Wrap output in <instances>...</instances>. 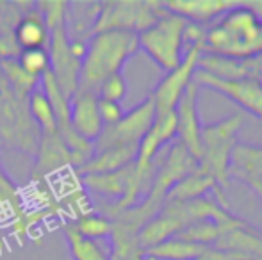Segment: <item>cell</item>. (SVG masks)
I'll list each match as a JSON object with an SVG mask.
<instances>
[{"label":"cell","mask_w":262,"mask_h":260,"mask_svg":"<svg viewBox=\"0 0 262 260\" xmlns=\"http://www.w3.org/2000/svg\"><path fill=\"white\" fill-rule=\"evenodd\" d=\"M209 246H200V244L187 243L179 237H173L157 246L150 248L145 251V258L152 260H196Z\"/></svg>","instance_id":"23"},{"label":"cell","mask_w":262,"mask_h":260,"mask_svg":"<svg viewBox=\"0 0 262 260\" xmlns=\"http://www.w3.org/2000/svg\"><path fill=\"white\" fill-rule=\"evenodd\" d=\"M18 66L29 73L31 77L41 79L43 73L50 69V59H49V50L47 49H31V50H20L18 56L14 57Z\"/></svg>","instance_id":"28"},{"label":"cell","mask_w":262,"mask_h":260,"mask_svg":"<svg viewBox=\"0 0 262 260\" xmlns=\"http://www.w3.org/2000/svg\"><path fill=\"white\" fill-rule=\"evenodd\" d=\"M64 237L70 246V253H72L73 260H111L109 255L98 246L97 241H90L86 237L79 235L70 226V223L64 226Z\"/></svg>","instance_id":"27"},{"label":"cell","mask_w":262,"mask_h":260,"mask_svg":"<svg viewBox=\"0 0 262 260\" xmlns=\"http://www.w3.org/2000/svg\"><path fill=\"white\" fill-rule=\"evenodd\" d=\"M39 13L45 18V23L50 32L49 41V59L50 72L57 80L64 97L72 98L79 89L80 66L82 61L73 54L72 41L66 31V2H39L36 4Z\"/></svg>","instance_id":"3"},{"label":"cell","mask_w":262,"mask_h":260,"mask_svg":"<svg viewBox=\"0 0 262 260\" xmlns=\"http://www.w3.org/2000/svg\"><path fill=\"white\" fill-rule=\"evenodd\" d=\"M138 233V230L125 223L113 221V230L109 235L111 260H145V250L139 244Z\"/></svg>","instance_id":"22"},{"label":"cell","mask_w":262,"mask_h":260,"mask_svg":"<svg viewBox=\"0 0 262 260\" xmlns=\"http://www.w3.org/2000/svg\"><path fill=\"white\" fill-rule=\"evenodd\" d=\"M70 226L79 235L86 237L90 241H98L111 235L113 221L107 216L98 214V212H86V214H80L75 221L70 223Z\"/></svg>","instance_id":"26"},{"label":"cell","mask_w":262,"mask_h":260,"mask_svg":"<svg viewBox=\"0 0 262 260\" xmlns=\"http://www.w3.org/2000/svg\"><path fill=\"white\" fill-rule=\"evenodd\" d=\"M156 120V105L152 98H145L132 111L125 112L123 118L111 127H104L102 134L95 141V153L114 146L139 145Z\"/></svg>","instance_id":"9"},{"label":"cell","mask_w":262,"mask_h":260,"mask_svg":"<svg viewBox=\"0 0 262 260\" xmlns=\"http://www.w3.org/2000/svg\"><path fill=\"white\" fill-rule=\"evenodd\" d=\"M0 69H2V75L6 77L7 84L11 86V89H13L20 98L29 100V97L38 89L39 79H36V77H31L29 73H25L24 69L18 66L14 57L0 59Z\"/></svg>","instance_id":"24"},{"label":"cell","mask_w":262,"mask_h":260,"mask_svg":"<svg viewBox=\"0 0 262 260\" xmlns=\"http://www.w3.org/2000/svg\"><path fill=\"white\" fill-rule=\"evenodd\" d=\"M212 248L237 253L246 260H262V230L241 219L223 228Z\"/></svg>","instance_id":"16"},{"label":"cell","mask_w":262,"mask_h":260,"mask_svg":"<svg viewBox=\"0 0 262 260\" xmlns=\"http://www.w3.org/2000/svg\"><path fill=\"white\" fill-rule=\"evenodd\" d=\"M243 4H245V6L248 7L253 14H255V18L262 23V0H255V2H243Z\"/></svg>","instance_id":"32"},{"label":"cell","mask_w":262,"mask_h":260,"mask_svg":"<svg viewBox=\"0 0 262 260\" xmlns=\"http://www.w3.org/2000/svg\"><path fill=\"white\" fill-rule=\"evenodd\" d=\"M139 50L138 34L127 31L98 32L88 38L86 56L80 66L79 89L97 94L102 80L114 73H121V68Z\"/></svg>","instance_id":"2"},{"label":"cell","mask_w":262,"mask_h":260,"mask_svg":"<svg viewBox=\"0 0 262 260\" xmlns=\"http://www.w3.org/2000/svg\"><path fill=\"white\" fill-rule=\"evenodd\" d=\"M187 21L177 14L166 13L161 18L138 34L139 49L162 68L166 73L175 69L184 59V31H186Z\"/></svg>","instance_id":"6"},{"label":"cell","mask_w":262,"mask_h":260,"mask_svg":"<svg viewBox=\"0 0 262 260\" xmlns=\"http://www.w3.org/2000/svg\"><path fill=\"white\" fill-rule=\"evenodd\" d=\"M127 80H125L123 73H114V75L107 77L105 80H102V84L97 89L98 100H109V102H118L120 104L125 97H127Z\"/></svg>","instance_id":"29"},{"label":"cell","mask_w":262,"mask_h":260,"mask_svg":"<svg viewBox=\"0 0 262 260\" xmlns=\"http://www.w3.org/2000/svg\"><path fill=\"white\" fill-rule=\"evenodd\" d=\"M204 52L250 59L262 56V23L243 2H235L205 32Z\"/></svg>","instance_id":"1"},{"label":"cell","mask_w":262,"mask_h":260,"mask_svg":"<svg viewBox=\"0 0 262 260\" xmlns=\"http://www.w3.org/2000/svg\"><path fill=\"white\" fill-rule=\"evenodd\" d=\"M70 123L77 135L95 143L104 130V123L98 114V97L91 91L77 89L70 98Z\"/></svg>","instance_id":"15"},{"label":"cell","mask_w":262,"mask_h":260,"mask_svg":"<svg viewBox=\"0 0 262 260\" xmlns=\"http://www.w3.org/2000/svg\"><path fill=\"white\" fill-rule=\"evenodd\" d=\"M98 114H100V120H102V123H104V127H111L123 118L125 111H123V107H121V104H118V102L98 100Z\"/></svg>","instance_id":"31"},{"label":"cell","mask_w":262,"mask_h":260,"mask_svg":"<svg viewBox=\"0 0 262 260\" xmlns=\"http://www.w3.org/2000/svg\"><path fill=\"white\" fill-rule=\"evenodd\" d=\"M138 146L139 145H128V146H114V148H107L102 152H97L88 164H84L77 173L80 177H88V175H104V173H114L123 168L130 166L136 162L138 157Z\"/></svg>","instance_id":"20"},{"label":"cell","mask_w":262,"mask_h":260,"mask_svg":"<svg viewBox=\"0 0 262 260\" xmlns=\"http://www.w3.org/2000/svg\"><path fill=\"white\" fill-rule=\"evenodd\" d=\"M41 132L29 112V100L20 98L0 69V146L36 153Z\"/></svg>","instance_id":"5"},{"label":"cell","mask_w":262,"mask_h":260,"mask_svg":"<svg viewBox=\"0 0 262 260\" xmlns=\"http://www.w3.org/2000/svg\"><path fill=\"white\" fill-rule=\"evenodd\" d=\"M202 52H204L202 46L189 49L184 54L182 63L159 80V84L150 93V98L156 105V114H166V112L175 111L177 104L184 97L187 87L194 82V75L198 72V59H200Z\"/></svg>","instance_id":"10"},{"label":"cell","mask_w":262,"mask_h":260,"mask_svg":"<svg viewBox=\"0 0 262 260\" xmlns=\"http://www.w3.org/2000/svg\"><path fill=\"white\" fill-rule=\"evenodd\" d=\"M243 123L245 116L234 114L202 127L198 168L205 171L223 191L230 184V159L235 145L239 143L237 134Z\"/></svg>","instance_id":"4"},{"label":"cell","mask_w":262,"mask_h":260,"mask_svg":"<svg viewBox=\"0 0 262 260\" xmlns=\"http://www.w3.org/2000/svg\"><path fill=\"white\" fill-rule=\"evenodd\" d=\"M64 168H75L72 152L66 148V145L59 137V134L41 135L38 152H36V164H34V173H32V180L34 182L43 180L49 173L64 170Z\"/></svg>","instance_id":"17"},{"label":"cell","mask_w":262,"mask_h":260,"mask_svg":"<svg viewBox=\"0 0 262 260\" xmlns=\"http://www.w3.org/2000/svg\"><path fill=\"white\" fill-rule=\"evenodd\" d=\"M202 87L194 80L180 102L175 107V120H177V137L179 143L196 159L200 157V139H202V120L198 114V93Z\"/></svg>","instance_id":"12"},{"label":"cell","mask_w":262,"mask_h":260,"mask_svg":"<svg viewBox=\"0 0 262 260\" xmlns=\"http://www.w3.org/2000/svg\"><path fill=\"white\" fill-rule=\"evenodd\" d=\"M194 80L200 87H209V89L223 94L228 100L237 104L245 112L262 120V80L250 79L227 82V80H217L214 77H209L200 69L194 75Z\"/></svg>","instance_id":"11"},{"label":"cell","mask_w":262,"mask_h":260,"mask_svg":"<svg viewBox=\"0 0 262 260\" xmlns=\"http://www.w3.org/2000/svg\"><path fill=\"white\" fill-rule=\"evenodd\" d=\"M50 32L45 23V18L36 6L31 7L29 13L20 16L14 27V43L18 50L31 49H49Z\"/></svg>","instance_id":"21"},{"label":"cell","mask_w":262,"mask_h":260,"mask_svg":"<svg viewBox=\"0 0 262 260\" xmlns=\"http://www.w3.org/2000/svg\"><path fill=\"white\" fill-rule=\"evenodd\" d=\"M198 168V162L179 141L171 143L168 152L156 160V173L150 185L148 195L141 200V205L154 216L162 208L168 193L179 184L180 180L191 175Z\"/></svg>","instance_id":"8"},{"label":"cell","mask_w":262,"mask_h":260,"mask_svg":"<svg viewBox=\"0 0 262 260\" xmlns=\"http://www.w3.org/2000/svg\"><path fill=\"white\" fill-rule=\"evenodd\" d=\"M230 178L248 189L262 185V146L237 143L230 159Z\"/></svg>","instance_id":"19"},{"label":"cell","mask_w":262,"mask_h":260,"mask_svg":"<svg viewBox=\"0 0 262 260\" xmlns=\"http://www.w3.org/2000/svg\"><path fill=\"white\" fill-rule=\"evenodd\" d=\"M198 69L207 73L209 77H214L217 80H227V82L250 79L262 80V66L259 56L250 57V59H234V57L202 52L200 59H198Z\"/></svg>","instance_id":"14"},{"label":"cell","mask_w":262,"mask_h":260,"mask_svg":"<svg viewBox=\"0 0 262 260\" xmlns=\"http://www.w3.org/2000/svg\"><path fill=\"white\" fill-rule=\"evenodd\" d=\"M177 137V120L175 111L166 114H156L154 125L146 132L138 146V157H136V168L141 171L156 170V160L161 150L166 145H171Z\"/></svg>","instance_id":"13"},{"label":"cell","mask_w":262,"mask_h":260,"mask_svg":"<svg viewBox=\"0 0 262 260\" xmlns=\"http://www.w3.org/2000/svg\"><path fill=\"white\" fill-rule=\"evenodd\" d=\"M20 198H18V187L9 180L6 173H4L2 166H0V208L4 210H11L14 208V212H20Z\"/></svg>","instance_id":"30"},{"label":"cell","mask_w":262,"mask_h":260,"mask_svg":"<svg viewBox=\"0 0 262 260\" xmlns=\"http://www.w3.org/2000/svg\"><path fill=\"white\" fill-rule=\"evenodd\" d=\"M162 4L169 13L194 25H205L216 18H221L235 6V2L230 0H177V2Z\"/></svg>","instance_id":"18"},{"label":"cell","mask_w":262,"mask_h":260,"mask_svg":"<svg viewBox=\"0 0 262 260\" xmlns=\"http://www.w3.org/2000/svg\"><path fill=\"white\" fill-rule=\"evenodd\" d=\"M250 191H252L253 195H257V198H259V200L262 201V185H257V187H252V189H250Z\"/></svg>","instance_id":"33"},{"label":"cell","mask_w":262,"mask_h":260,"mask_svg":"<svg viewBox=\"0 0 262 260\" xmlns=\"http://www.w3.org/2000/svg\"><path fill=\"white\" fill-rule=\"evenodd\" d=\"M166 13L162 2H102L91 36L107 31H127L141 34Z\"/></svg>","instance_id":"7"},{"label":"cell","mask_w":262,"mask_h":260,"mask_svg":"<svg viewBox=\"0 0 262 260\" xmlns=\"http://www.w3.org/2000/svg\"><path fill=\"white\" fill-rule=\"evenodd\" d=\"M29 112H31V118L34 120V123L38 125L41 135L57 134L55 112L41 89H36L34 93L29 97Z\"/></svg>","instance_id":"25"}]
</instances>
